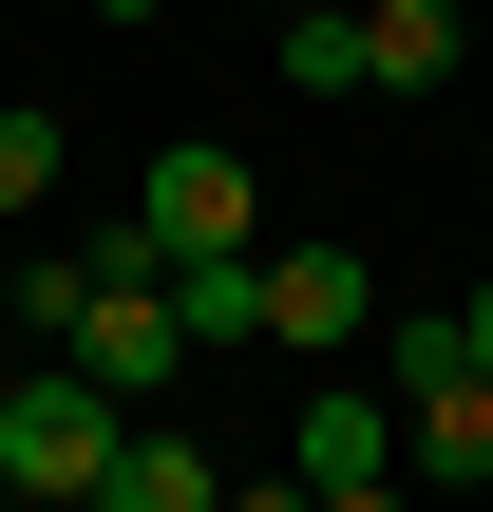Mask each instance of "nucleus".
I'll return each mask as SVG.
<instances>
[{
    "label": "nucleus",
    "mask_w": 493,
    "mask_h": 512,
    "mask_svg": "<svg viewBox=\"0 0 493 512\" xmlns=\"http://www.w3.org/2000/svg\"><path fill=\"white\" fill-rule=\"evenodd\" d=\"M38 190H57V114H38V95H0V209H38Z\"/></svg>",
    "instance_id": "obj_10"
},
{
    "label": "nucleus",
    "mask_w": 493,
    "mask_h": 512,
    "mask_svg": "<svg viewBox=\"0 0 493 512\" xmlns=\"http://www.w3.org/2000/svg\"><path fill=\"white\" fill-rule=\"evenodd\" d=\"M399 475H437V494L493 475V380L475 361H456V380H399Z\"/></svg>",
    "instance_id": "obj_5"
},
{
    "label": "nucleus",
    "mask_w": 493,
    "mask_h": 512,
    "mask_svg": "<svg viewBox=\"0 0 493 512\" xmlns=\"http://www.w3.org/2000/svg\"><path fill=\"white\" fill-rule=\"evenodd\" d=\"M285 76L304 95H361V0H285Z\"/></svg>",
    "instance_id": "obj_9"
},
{
    "label": "nucleus",
    "mask_w": 493,
    "mask_h": 512,
    "mask_svg": "<svg viewBox=\"0 0 493 512\" xmlns=\"http://www.w3.org/2000/svg\"><path fill=\"white\" fill-rule=\"evenodd\" d=\"M285 475H304V494H361V475H399V399H380V380H304V418H285Z\"/></svg>",
    "instance_id": "obj_4"
},
{
    "label": "nucleus",
    "mask_w": 493,
    "mask_h": 512,
    "mask_svg": "<svg viewBox=\"0 0 493 512\" xmlns=\"http://www.w3.org/2000/svg\"><path fill=\"white\" fill-rule=\"evenodd\" d=\"M456 57H475V19H456V0H361V95H437Z\"/></svg>",
    "instance_id": "obj_6"
},
{
    "label": "nucleus",
    "mask_w": 493,
    "mask_h": 512,
    "mask_svg": "<svg viewBox=\"0 0 493 512\" xmlns=\"http://www.w3.org/2000/svg\"><path fill=\"white\" fill-rule=\"evenodd\" d=\"M95 512H228V475H209V437H171V418H133V456L95 475Z\"/></svg>",
    "instance_id": "obj_8"
},
{
    "label": "nucleus",
    "mask_w": 493,
    "mask_h": 512,
    "mask_svg": "<svg viewBox=\"0 0 493 512\" xmlns=\"http://www.w3.org/2000/svg\"><path fill=\"white\" fill-rule=\"evenodd\" d=\"M380 342V266L361 247H266V361H342Z\"/></svg>",
    "instance_id": "obj_2"
},
{
    "label": "nucleus",
    "mask_w": 493,
    "mask_h": 512,
    "mask_svg": "<svg viewBox=\"0 0 493 512\" xmlns=\"http://www.w3.org/2000/svg\"><path fill=\"white\" fill-rule=\"evenodd\" d=\"M114 456H133V399L114 380H76V361H19L0 380V494L19 512H95Z\"/></svg>",
    "instance_id": "obj_1"
},
{
    "label": "nucleus",
    "mask_w": 493,
    "mask_h": 512,
    "mask_svg": "<svg viewBox=\"0 0 493 512\" xmlns=\"http://www.w3.org/2000/svg\"><path fill=\"white\" fill-rule=\"evenodd\" d=\"M304 512H399V475H361V494H304Z\"/></svg>",
    "instance_id": "obj_11"
},
{
    "label": "nucleus",
    "mask_w": 493,
    "mask_h": 512,
    "mask_svg": "<svg viewBox=\"0 0 493 512\" xmlns=\"http://www.w3.org/2000/svg\"><path fill=\"white\" fill-rule=\"evenodd\" d=\"M228 512H304V475H285V494H228Z\"/></svg>",
    "instance_id": "obj_14"
},
{
    "label": "nucleus",
    "mask_w": 493,
    "mask_h": 512,
    "mask_svg": "<svg viewBox=\"0 0 493 512\" xmlns=\"http://www.w3.org/2000/svg\"><path fill=\"white\" fill-rule=\"evenodd\" d=\"M247 209H266V190H247V152H209V133H190V152H152V190H133V228H152L171 266L247 247Z\"/></svg>",
    "instance_id": "obj_3"
},
{
    "label": "nucleus",
    "mask_w": 493,
    "mask_h": 512,
    "mask_svg": "<svg viewBox=\"0 0 493 512\" xmlns=\"http://www.w3.org/2000/svg\"><path fill=\"white\" fill-rule=\"evenodd\" d=\"M0 323H19V266H0Z\"/></svg>",
    "instance_id": "obj_15"
},
{
    "label": "nucleus",
    "mask_w": 493,
    "mask_h": 512,
    "mask_svg": "<svg viewBox=\"0 0 493 512\" xmlns=\"http://www.w3.org/2000/svg\"><path fill=\"white\" fill-rule=\"evenodd\" d=\"M456 342H475V380H493V304H456Z\"/></svg>",
    "instance_id": "obj_13"
},
{
    "label": "nucleus",
    "mask_w": 493,
    "mask_h": 512,
    "mask_svg": "<svg viewBox=\"0 0 493 512\" xmlns=\"http://www.w3.org/2000/svg\"><path fill=\"white\" fill-rule=\"evenodd\" d=\"M95 19H114V38H152V19H171V0H95Z\"/></svg>",
    "instance_id": "obj_12"
},
{
    "label": "nucleus",
    "mask_w": 493,
    "mask_h": 512,
    "mask_svg": "<svg viewBox=\"0 0 493 512\" xmlns=\"http://www.w3.org/2000/svg\"><path fill=\"white\" fill-rule=\"evenodd\" d=\"M171 323H190V361H247V342H266V247H209V266H171Z\"/></svg>",
    "instance_id": "obj_7"
}]
</instances>
